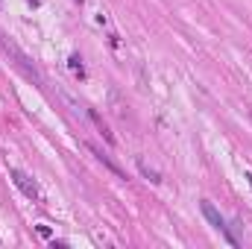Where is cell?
I'll return each mask as SVG.
<instances>
[{
	"label": "cell",
	"mask_w": 252,
	"mask_h": 249,
	"mask_svg": "<svg viewBox=\"0 0 252 249\" xmlns=\"http://www.w3.org/2000/svg\"><path fill=\"white\" fill-rule=\"evenodd\" d=\"M0 53H3L9 62L15 64V67H18L27 79H32L35 85H41V73H38V67L32 64V59H30V56H27V53H24V50H21V47H18L9 35H3V32H0Z\"/></svg>",
	"instance_id": "obj_1"
},
{
	"label": "cell",
	"mask_w": 252,
	"mask_h": 249,
	"mask_svg": "<svg viewBox=\"0 0 252 249\" xmlns=\"http://www.w3.org/2000/svg\"><path fill=\"white\" fill-rule=\"evenodd\" d=\"M199 208H202V214H205V220H208V223H211V226H214L217 232H223V235H226V241H229L232 247H238V238H235V235L229 232V226H226V220L220 217V211H217V208H214V205H211L208 199H205V202H202Z\"/></svg>",
	"instance_id": "obj_2"
},
{
	"label": "cell",
	"mask_w": 252,
	"mask_h": 249,
	"mask_svg": "<svg viewBox=\"0 0 252 249\" xmlns=\"http://www.w3.org/2000/svg\"><path fill=\"white\" fill-rule=\"evenodd\" d=\"M88 150H91V156H94V158H97V161H100L103 167H109V170H112V173H115L118 179H126V176H124V170H121V167H118V164H115V161H112L109 156H103V150H97L94 144H88Z\"/></svg>",
	"instance_id": "obj_4"
},
{
	"label": "cell",
	"mask_w": 252,
	"mask_h": 249,
	"mask_svg": "<svg viewBox=\"0 0 252 249\" xmlns=\"http://www.w3.org/2000/svg\"><path fill=\"white\" fill-rule=\"evenodd\" d=\"M138 170H141V176H144V179H150L153 185H161V173H158L153 164H147L144 158H138Z\"/></svg>",
	"instance_id": "obj_5"
},
{
	"label": "cell",
	"mask_w": 252,
	"mask_h": 249,
	"mask_svg": "<svg viewBox=\"0 0 252 249\" xmlns=\"http://www.w3.org/2000/svg\"><path fill=\"white\" fill-rule=\"evenodd\" d=\"M9 176H12V182H15V185L24 190V196H30V199H41V190H38V185H35V182H32L24 170H15V167H12V170H9Z\"/></svg>",
	"instance_id": "obj_3"
},
{
	"label": "cell",
	"mask_w": 252,
	"mask_h": 249,
	"mask_svg": "<svg viewBox=\"0 0 252 249\" xmlns=\"http://www.w3.org/2000/svg\"><path fill=\"white\" fill-rule=\"evenodd\" d=\"M250 118H252V112H250Z\"/></svg>",
	"instance_id": "obj_9"
},
{
	"label": "cell",
	"mask_w": 252,
	"mask_h": 249,
	"mask_svg": "<svg viewBox=\"0 0 252 249\" xmlns=\"http://www.w3.org/2000/svg\"><path fill=\"white\" fill-rule=\"evenodd\" d=\"M62 100L67 103V106H70V112H73L76 118H88V106H82V103H79V100H76L73 94H67V91H62Z\"/></svg>",
	"instance_id": "obj_6"
},
{
	"label": "cell",
	"mask_w": 252,
	"mask_h": 249,
	"mask_svg": "<svg viewBox=\"0 0 252 249\" xmlns=\"http://www.w3.org/2000/svg\"><path fill=\"white\" fill-rule=\"evenodd\" d=\"M70 67H73V70L82 76V59H79V56H70Z\"/></svg>",
	"instance_id": "obj_7"
},
{
	"label": "cell",
	"mask_w": 252,
	"mask_h": 249,
	"mask_svg": "<svg viewBox=\"0 0 252 249\" xmlns=\"http://www.w3.org/2000/svg\"><path fill=\"white\" fill-rule=\"evenodd\" d=\"M247 182H250V187H252V173H247Z\"/></svg>",
	"instance_id": "obj_8"
}]
</instances>
